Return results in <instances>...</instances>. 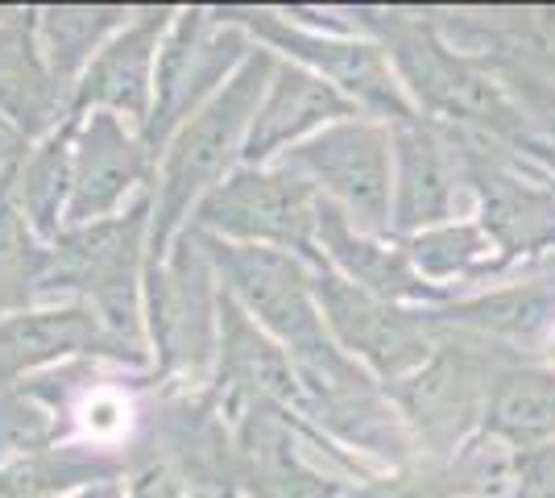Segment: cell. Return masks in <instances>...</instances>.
Returning a JSON list of instances; mask_svg holds the SVG:
<instances>
[{"label":"cell","mask_w":555,"mask_h":498,"mask_svg":"<svg viewBox=\"0 0 555 498\" xmlns=\"http://www.w3.org/2000/svg\"><path fill=\"white\" fill-rule=\"evenodd\" d=\"M393 59L402 75L415 84L418 95H427L436 108L452 113V117H473V120H502V100L489 88L473 67H464L461 59H452L443 47H436L423 34H406L398 38Z\"/></svg>","instance_id":"cell-7"},{"label":"cell","mask_w":555,"mask_h":498,"mask_svg":"<svg viewBox=\"0 0 555 498\" xmlns=\"http://www.w3.org/2000/svg\"><path fill=\"white\" fill-rule=\"evenodd\" d=\"M141 154L120 133L113 113L92 117V129L79 145V158L70 163V208L75 220H95L108 213L125 191L138 183Z\"/></svg>","instance_id":"cell-8"},{"label":"cell","mask_w":555,"mask_h":498,"mask_svg":"<svg viewBox=\"0 0 555 498\" xmlns=\"http://www.w3.org/2000/svg\"><path fill=\"white\" fill-rule=\"evenodd\" d=\"M220 250V266L236 286V295L245 299V308L270 332L295 341L315 370H340V357L327 349L320 316L311 304V286L302 279V270L286 254H278L270 245H216Z\"/></svg>","instance_id":"cell-2"},{"label":"cell","mask_w":555,"mask_h":498,"mask_svg":"<svg viewBox=\"0 0 555 498\" xmlns=\"http://www.w3.org/2000/svg\"><path fill=\"white\" fill-rule=\"evenodd\" d=\"M398 220L402 225H427L448 213V170L436 142L418 129L398 133Z\"/></svg>","instance_id":"cell-11"},{"label":"cell","mask_w":555,"mask_h":498,"mask_svg":"<svg viewBox=\"0 0 555 498\" xmlns=\"http://www.w3.org/2000/svg\"><path fill=\"white\" fill-rule=\"evenodd\" d=\"M154 34L158 25L129 29L116 47H108L88 72L83 100H100L125 113H145V92H150V63H154Z\"/></svg>","instance_id":"cell-10"},{"label":"cell","mask_w":555,"mask_h":498,"mask_svg":"<svg viewBox=\"0 0 555 498\" xmlns=\"http://www.w3.org/2000/svg\"><path fill=\"white\" fill-rule=\"evenodd\" d=\"M204 225L245 241H270V245H302L311 238V225L320 220V208L311 204V191L295 175H266L245 170L229 183H216L204 200Z\"/></svg>","instance_id":"cell-4"},{"label":"cell","mask_w":555,"mask_h":498,"mask_svg":"<svg viewBox=\"0 0 555 498\" xmlns=\"http://www.w3.org/2000/svg\"><path fill=\"white\" fill-rule=\"evenodd\" d=\"M95 336L88 311H29L0 324V379L83 349Z\"/></svg>","instance_id":"cell-9"},{"label":"cell","mask_w":555,"mask_h":498,"mask_svg":"<svg viewBox=\"0 0 555 498\" xmlns=\"http://www.w3.org/2000/svg\"><path fill=\"white\" fill-rule=\"evenodd\" d=\"M348 108L352 104L336 92V84H327V79H320V75L311 72L286 67V72L274 75L266 104L257 108L254 133H249V150L245 154L249 158H266V154H274L278 145L302 138L307 129H315V125H324L332 117H345Z\"/></svg>","instance_id":"cell-6"},{"label":"cell","mask_w":555,"mask_h":498,"mask_svg":"<svg viewBox=\"0 0 555 498\" xmlns=\"http://www.w3.org/2000/svg\"><path fill=\"white\" fill-rule=\"evenodd\" d=\"M477 311V320L486 324V329H498V332H531L543 324V316H547V304L539 299V295H502V299H489L481 304Z\"/></svg>","instance_id":"cell-14"},{"label":"cell","mask_w":555,"mask_h":498,"mask_svg":"<svg viewBox=\"0 0 555 498\" xmlns=\"http://www.w3.org/2000/svg\"><path fill=\"white\" fill-rule=\"evenodd\" d=\"M286 170L324 188L361 225H382L390 213V138L373 125H332L291 150Z\"/></svg>","instance_id":"cell-3"},{"label":"cell","mask_w":555,"mask_h":498,"mask_svg":"<svg viewBox=\"0 0 555 498\" xmlns=\"http://www.w3.org/2000/svg\"><path fill=\"white\" fill-rule=\"evenodd\" d=\"M489 424L502 436L518 440V445H534V440H552L555 436V379L547 374H522L509 379L498 395H493V411Z\"/></svg>","instance_id":"cell-12"},{"label":"cell","mask_w":555,"mask_h":498,"mask_svg":"<svg viewBox=\"0 0 555 498\" xmlns=\"http://www.w3.org/2000/svg\"><path fill=\"white\" fill-rule=\"evenodd\" d=\"M531 108L539 113V120L555 133V88H531Z\"/></svg>","instance_id":"cell-16"},{"label":"cell","mask_w":555,"mask_h":498,"mask_svg":"<svg viewBox=\"0 0 555 498\" xmlns=\"http://www.w3.org/2000/svg\"><path fill=\"white\" fill-rule=\"evenodd\" d=\"M266 75H270V63L266 59H249L245 72L236 75L232 84H224L195 117L186 120L183 138H179V145L166 158L163 191H158V216H154L158 220L154 225V245H166V238L175 233V225L186 216V208L199 200V191L220 175V166L232 154V145L241 142L245 120L257 117Z\"/></svg>","instance_id":"cell-1"},{"label":"cell","mask_w":555,"mask_h":498,"mask_svg":"<svg viewBox=\"0 0 555 498\" xmlns=\"http://www.w3.org/2000/svg\"><path fill=\"white\" fill-rule=\"evenodd\" d=\"M320 304L327 311V324L340 332L352 354L377 361L386 374H402L406 366H415L423 357L415 324L402 311L386 308L382 299H373L370 291L340 279H320Z\"/></svg>","instance_id":"cell-5"},{"label":"cell","mask_w":555,"mask_h":498,"mask_svg":"<svg viewBox=\"0 0 555 498\" xmlns=\"http://www.w3.org/2000/svg\"><path fill=\"white\" fill-rule=\"evenodd\" d=\"M29 283V258H25V233L22 220L0 208V308L17 304Z\"/></svg>","instance_id":"cell-13"},{"label":"cell","mask_w":555,"mask_h":498,"mask_svg":"<svg viewBox=\"0 0 555 498\" xmlns=\"http://www.w3.org/2000/svg\"><path fill=\"white\" fill-rule=\"evenodd\" d=\"M534 486H539V495L543 498H555V445L539 452V461H534Z\"/></svg>","instance_id":"cell-15"}]
</instances>
